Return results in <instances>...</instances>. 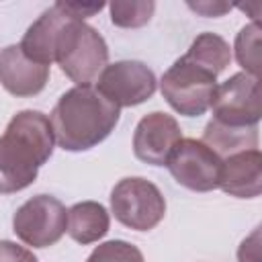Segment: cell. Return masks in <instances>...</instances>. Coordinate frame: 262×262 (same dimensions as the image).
Wrapping results in <instances>:
<instances>
[{
    "instance_id": "4",
    "label": "cell",
    "mask_w": 262,
    "mask_h": 262,
    "mask_svg": "<svg viewBox=\"0 0 262 262\" xmlns=\"http://www.w3.org/2000/svg\"><path fill=\"white\" fill-rule=\"evenodd\" d=\"M217 76L199 63L178 57L162 76L160 90L166 102L184 117H201L205 115L215 98Z\"/></svg>"
},
{
    "instance_id": "9",
    "label": "cell",
    "mask_w": 262,
    "mask_h": 262,
    "mask_svg": "<svg viewBox=\"0 0 262 262\" xmlns=\"http://www.w3.org/2000/svg\"><path fill=\"white\" fill-rule=\"evenodd\" d=\"M156 86H158L156 74L143 61L123 59V61L106 63V68L98 76L96 90L121 108V106H137L149 100L156 92Z\"/></svg>"
},
{
    "instance_id": "20",
    "label": "cell",
    "mask_w": 262,
    "mask_h": 262,
    "mask_svg": "<svg viewBox=\"0 0 262 262\" xmlns=\"http://www.w3.org/2000/svg\"><path fill=\"white\" fill-rule=\"evenodd\" d=\"M0 262H39V260L31 250L10 239H0Z\"/></svg>"
},
{
    "instance_id": "13",
    "label": "cell",
    "mask_w": 262,
    "mask_h": 262,
    "mask_svg": "<svg viewBox=\"0 0 262 262\" xmlns=\"http://www.w3.org/2000/svg\"><path fill=\"white\" fill-rule=\"evenodd\" d=\"M68 20V14L53 4L51 8H47L25 33L23 41L18 43L23 53L41 63V66H51L55 61V43H57V35L63 27V23Z\"/></svg>"
},
{
    "instance_id": "14",
    "label": "cell",
    "mask_w": 262,
    "mask_h": 262,
    "mask_svg": "<svg viewBox=\"0 0 262 262\" xmlns=\"http://www.w3.org/2000/svg\"><path fill=\"white\" fill-rule=\"evenodd\" d=\"M111 227V217L108 211L96 203V201H82L76 203L68 211V233L74 242L88 246L98 242L100 237L106 235Z\"/></svg>"
},
{
    "instance_id": "1",
    "label": "cell",
    "mask_w": 262,
    "mask_h": 262,
    "mask_svg": "<svg viewBox=\"0 0 262 262\" xmlns=\"http://www.w3.org/2000/svg\"><path fill=\"white\" fill-rule=\"evenodd\" d=\"M53 143L49 117L31 108L16 113L0 135V194L31 186L39 168L51 158Z\"/></svg>"
},
{
    "instance_id": "6",
    "label": "cell",
    "mask_w": 262,
    "mask_h": 262,
    "mask_svg": "<svg viewBox=\"0 0 262 262\" xmlns=\"http://www.w3.org/2000/svg\"><path fill=\"white\" fill-rule=\"evenodd\" d=\"M68 229V209L51 194H37L25 201L14 217L12 231L33 248H47L61 239Z\"/></svg>"
},
{
    "instance_id": "17",
    "label": "cell",
    "mask_w": 262,
    "mask_h": 262,
    "mask_svg": "<svg viewBox=\"0 0 262 262\" xmlns=\"http://www.w3.org/2000/svg\"><path fill=\"white\" fill-rule=\"evenodd\" d=\"M111 20L121 29H139L149 23L156 10L151 0H115L108 4Z\"/></svg>"
},
{
    "instance_id": "2",
    "label": "cell",
    "mask_w": 262,
    "mask_h": 262,
    "mask_svg": "<svg viewBox=\"0 0 262 262\" xmlns=\"http://www.w3.org/2000/svg\"><path fill=\"white\" fill-rule=\"evenodd\" d=\"M121 108L92 86L63 92L49 115L55 143L66 151H86L104 141L117 127Z\"/></svg>"
},
{
    "instance_id": "18",
    "label": "cell",
    "mask_w": 262,
    "mask_h": 262,
    "mask_svg": "<svg viewBox=\"0 0 262 262\" xmlns=\"http://www.w3.org/2000/svg\"><path fill=\"white\" fill-rule=\"evenodd\" d=\"M235 59L246 74L260 78V25H246L235 37Z\"/></svg>"
},
{
    "instance_id": "23",
    "label": "cell",
    "mask_w": 262,
    "mask_h": 262,
    "mask_svg": "<svg viewBox=\"0 0 262 262\" xmlns=\"http://www.w3.org/2000/svg\"><path fill=\"white\" fill-rule=\"evenodd\" d=\"M188 6L194 10V12H199V14H203V16H223L225 12H229L231 10V4H227V2H211V0H203V2H188Z\"/></svg>"
},
{
    "instance_id": "19",
    "label": "cell",
    "mask_w": 262,
    "mask_h": 262,
    "mask_svg": "<svg viewBox=\"0 0 262 262\" xmlns=\"http://www.w3.org/2000/svg\"><path fill=\"white\" fill-rule=\"evenodd\" d=\"M86 262H145L137 246L125 239H111L92 250Z\"/></svg>"
},
{
    "instance_id": "15",
    "label": "cell",
    "mask_w": 262,
    "mask_h": 262,
    "mask_svg": "<svg viewBox=\"0 0 262 262\" xmlns=\"http://www.w3.org/2000/svg\"><path fill=\"white\" fill-rule=\"evenodd\" d=\"M201 141L205 145H209L223 160L237 151L256 149L258 147V127H225L211 119L203 131Z\"/></svg>"
},
{
    "instance_id": "10",
    "label": "cell",
    "mask_w": 262,
    "mask_h": 262,
    "mask_svg": "<svg viewBox=\"0 0 262 262\" xmlns=\"http://www.w3.org/2000/svg\"><path fill=\"white\" fill-rule=\"evenodd\" d=\"M182 139L178 121L172 115L154 111L145 115L133 133V154L151 166H166L172 149Z\"/></svg>"
},
{
    "instance_id": "3",
    "label": "cell",
    "mask_w": 262,
    "mask_h": 262,
    "mask_svg": "<svg viewBox=\"0 0 262 262\" xmlns=\"http://www.w3.org/2000/svg\"><path fill=\"white\" fill-rule=\"evenodd\" d=\"M55 61L76 86H90L106 68L108 47L94 27L68 14L57 35Z\"/></svg>"
},
{
    "instance_id": "21",
    "label": "cell",
    "mask_w": 262,
    "mask_h": 262,
    "mask_svg": "<svg viewBox=\"0 0 262 262\" xmlns=\"http://www.w3.org/2000/svg\"><path fill=\"white\" fill-rule=\"evenodd\" d=\"M237 262H262L260 256V227H256L237 248Z\"/></svg>"
},
{
    "instance_id": "16",
    "label": "cell",
    "mask_w": 262,
    "mask_h": 262,
    "mask_svg": "<svg viewBox=\"0 0 262 262\" xmlns=\"http://www.w3.org/2000/svg\"><path fill=\"white\" fill-rule=\"evenodd\" d=\"M184 57L199 63L201 68L213 72L215 76H219L231 61V49L223 37H219L215 33H201L190 43Z\"/></svg>"
},
{
    "instance_id": "8",
    "label": "cell",
    "mask_w": 262,
    "mask_h": 262,
    "mask_svg": "<svg viewBox=\"0 0 262 262\" xmlns=\"http://www.w3.org/2000/svg\"><path fill=\"white\" fill-rule=\"evenodd\" d=\"M221 164L223 160L201 139H180L166 162L172 178L194 192L219 188Z\"/></svg>"
},
{
    "instance_id": "22",
    "label": "cell",
    "mask_w": 262,
    "mask_h": 262,
    "mask_svg": "<svg viewBox=\"0 0 262 262\" xmlns=\"http://www.w3.org/2000/svg\"><path fill=\"white\" fill-rule=\"evenodd\" d=\"M63 12H68L72 18L84 20L104 8V2H55Z\"/></svg>"
},
{
    "instance_id": "5",
    "label": "cell",
    "mask_w": 262,
    "mask_h": 262,
    "mask_svg": "<svg viewBox=\"0 0 262 262\" xmlns=\"http://www.w3.org/2000/svg\"><path fill=\"white\" fill-rule=\"evenodd\" d=\"M115 219L129 229L149 231L166 215V199L160 188L139 176L123 178L111 190Z\"/></svg>"
},
{
    "instance_id": "12",
    "label": "cell",
    "mask_w": 262,
    "mask_h": 262,
    "mask_svg": "<svg viewBox=\"0 0 262 262\" xmlns=\"http://www.w3.org/2000/svg\"><path fill=\"white\" fill-rule=\"evenodd\" d=\"M219 188L229 196L256 199L262 192V154L260 149H246L223 158Z\"/></svg>"
},
{
    "instance_id": "11",
    "label": "cell",
    "mask_w": 262,
    "mask_h": 262,
    "mask_svg": "<svg viewBox=\"0 0 262 262\" xmlns=\"http://www.w3.org/2000/svg\"><path fill=\"white\" fill-rule=\"evenodd\" d=\"M49 80V66L29 59L20 45H8L0 51V84L12 96H35Z\"/></svg>"
},
{
    "instance_id": "7",
    "label": "cell",
    "mask_w": 262,
    "mask_h": 262,
    "mask_svg": "<svg viewBox=\"0 0 262 262\" xmlns=\"http://www.w3.org/2000/svg\"><path fill=\"white\" fill-rule=\"evenodd\" d=\"M213 121L225 127H258L262 117L260 78L237 72L215 90Z\"/></svg>"
}]
</instances>
